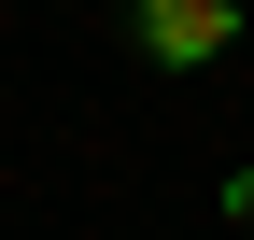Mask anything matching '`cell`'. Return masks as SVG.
<instances>
[{
	"label": "cell",
	"mask_w": 254,
	"mask_h": 240,
	"mask_svg": "<svg viewBox=\"0 0 254 240\" xmlns=\"http://www.w3.org/2000/svg\"><path fill=\"white\" fill-rule=\"evenodd\" d=\"M240 43V0H141V57L155 71H212Z\"/></svg>",
	"instance_id": "cell-1"
}]
</instances>
